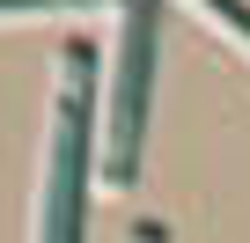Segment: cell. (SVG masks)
<instances>
[{
	"mask_svg": "<svg viewBox=\"0 0 250 243\" xmlns=\"http://www.w3.org/2000/svg\"><path fill=\"white\" fill-rule=\"evenodd\" d=\"M88 140H96V44H66V88H59V133L44 170V228L37 243H81L88 228Z\"/></svg>",
	"mask_w": 250,
	"mask_h": 243,
	"instance_id": "obj_1",
	"label": "cell"
},
{
	"mask_svg": "<svg viewBox=\"0 0 250 243\" xmlns=\"http://www.w3.org/2000/svg\"><path fill=\"white\" fill-rule=\"evenodd\" d=\"M155 37H162V0H125V59H118V81H110V184H133V170H140Z\"/></svg>",
	"mask_w": 250,
	"mask_h": 243,
	"instance_id": "obj_2",
	"label": "cell"
},
{
	"mask_svg": "<svg viewBox=\"0 0 250 243\" xmlns=\"http://www.w3.org/2000/svg\"><path fill=\"white\" fill-rule=\"evenodd\" d=\"M52 8H103V0H0V15H52Z\"/></svg>",
	"mask_w": 250,
	"mask_h": 243,
	"instance_id": "obj_3",
	"label": "cell"
},
{
	"mask_svg": "<svg viewBox=\"0 0 250 243\" xmlns=\"http://www.w3.org/2000/svg\"><path fill=\"white\" fill-rule=\"evenodd\" d=\"M199 8H206V15H221L228 30H243V37H250V8H243V0H199Z\"/></svg>",
	"mask_w": 250,
	"mask_h": 243,
	"instance_id": "obj_4",
	"label": "cell"
}]
</instances>
